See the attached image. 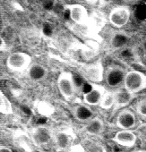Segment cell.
Masks as SVG:
<instances>
[{
  "instance_id": "ba28073f",
  "label": "cell",
  "mask_w": 146,
  "mask_h": 152,
  "mask_svg": "<svg viewBox=\"0 0 146 152\" xmlns=\"http://www.w3.org/2000/svg\"><path fill=\"white\" fill-rule=\"evenodd\" d=\"M113 141L118 145L126 147H132L136 143L137 136L131 130L121 129L115 133Z\"/></svg>"
},
{
  "instance_id": "4316f807",
  "label": "cell",
  "mask_w": 146,
  "mask_h": 152,
  "mask_svg": "<svg viewBox=\"0 0 146 152\" xmlns=\"http://www.w3.org/2000/svg\"><path fill=\"white\" fill-rule=\"evenodd\" d=\"M135 152H146V150H138V151H136Z\"/></svg>"
},
{
  "instance_id": "ac0fdd59",
  "label": "cell",
  "mask_w": 146,
  "mask_h": 152,
  "mask_svg": "<svg viewBox=\"0 0 146 152\" xmlns=\"http://www.w3.org/2000/svg\"><path fill=\"white\" fill-rule=\"evenodd\" d=\"M136 110L140 116L146 118V98L141 99L137 103Z\"/></svg>"
},
{
  "instance_id": "2e32d148",
  "label": "cell",
  "mask_w": 146,
  "mask_h": 152,
  "mask_svg": "<svg viewBox=\"0 0 146 152\" xmlns=\"http://www.w3.org/2000/svg\"><path fill=\"white\" fill-rule=\"evenodd\" d=\"M93 115L92 112L87 108L81 107L79 109L77 113L78 118L81 120L86 121L91 118Z\"/></svg>"
},
{
  "instance_id": "5bb4252c",
  "label": "cell",
  "mask_w": 146,
  "mask_h": 152,
  "mask_svg": "<svg viewBox=\"0 0 146 152\" xmlns=\"http://www.w3.org/2000/svg\"><path fill=\"white\" fill-rule=\"evenodd\" d=\"M89 77L92 81L100 82L103 79L104 70L101 64H96L90 67L88 71Z\"/></svg>"
},
{
  "instance_id": "8992f818",
  "label": "cell",
  "mask_w": 146,
  "mask_h": 152,
  "mask_svg": "<svg viewBox=\"0 0 146 152\" xmlns=\"http://www.w3.org/2000/svg\"><path fill=\"white\" fill-rule=\"evenodd\" d=\"M65 8L69 11L70 18L75 23L80 26L87 25L90 14L85 6L74 4L66 5Z\"/></svg>"
},
{
  "instance_id": "8fae6325",
  "label": "cell",
  "mask_w": 146,
  "mask_h": 152,
  "mask_svg": "<svg viewBox=\"0 0 146 152\" xmlns=\"http://www.w3.org/2000/svg\"><path fill=\"white\" fill-rule=\"evenodd\" d=\"M105 125L102 120L95 118L90 121L85 128V131L90 135L101 134L104 131Z\"/></svg>"
},
{
  "instance_id": "9a60e30c",
  "label": "cell",
  "mask_w": 146,
  "mask_h": 152,
  "mask_svg": "<svg viewBox=\"0 0 146 152\" xmlns=\"http://www.w3.org/2000/svg\"><path fill=\"white\" fill-rule=\"evenodd\" d=\"M115 104V91L106 92L100 103L101 108L104 110H110L114 107Z\"/></svg>"
},
{
  "instance_id": "cb8c5ba5",
  "label": "cell",
  "mask_w": 146,
  "mask_h": 152,
  "mask_svg": "<svg viewBox=\"0 0 146 152\" xmlns=\"http://www.w3.org/2000/svg\"><path fill=\"white\" fill-rule=\"evenodd\" d=\"M75 80L76 84L78 86H80V85H81V83H82V79L79 77H76L75 78Z\"/></svg>"
},
{
  "instance_id": "30bf717a",
  "label": "cell",
  "mask_w": 146,
  "mask_h": 152,
  "mask_svg": "<svg viewBox=\"0 0 146 152\" xmlns=\"http://www.w3.org/2000/svg\"><path fill=\"white\" fill-rule=\"evenodd\" d=\"M106 23V18L103 12L99 10L94 11L90 14L88 22L87 25L95 31L100 30Z\"/></svg>"
},
{
  "instance_id": "83f0119b",
  "label": "cell",
  "mask_w": 146,
  "mask_h": 152,
  "mask_svg": "<svg viewBox=\"0 0 146 152\" xmlns=\"http://www.w3.org/2000/svg\"></svg>"
},
{
  "instance_id": "9c48e42d",
  "label": "cell",
  "mask_w": 146,
  "mask_h": 152,
  "mask_svg": "<svg viewBox=\"0 0 146 152\" xmlns=\"http://www.w3.org/2000/svg\"><path fill=\"white\" fill-rule=\"evenodd\" d=\"M13 141L16 146L25 152H33L36 146L30 135L23 131H16L13 134Z\"/></svg>"
},
{
  "instance_id": "603a6c76",
  "label": "cell",
  "mask_w": 146,
  "mask_h": 152,
  "mask_svg": "<svg viewBox=\"0 0 146 152\" xmlns=\"http://www.w3.org/2000/svg\"><path fill=\"white\" fill-rule=\"evenodd\" d=\"M91 89H92V87H91V86L89 85H85L84 87H83V91L86 94L90 92Z\"/></svg>"
},
{
  "instance_id": "44dd1931",
  "label": "cell",
  "mask_w": 146,
  "mask_h": 152,
  "mask_svg": "<svg viewBox=\"0 0 146 152\" xmlns=\"http://www.w3.org/2000/svg\"><path fill=\"white\" fill-rule=\"evenodd\" d=\"M68 150V152H85L84 147L80 144H73Z\"/></svg>"
},
{
  "instance_id": "277c9868",
  "label": "cell",
  "mask_w": 146,
  "mask_h": 152,
  "mask_svg": "<svg viewBox=\"0 0 146 152\" xmlns=\"http://www.w3.org/2000/svg\"><path fill=\"white\" fill-rule=\"evenodd\" d=\"M77 136L70 129H65L59 131L54 137V142L56 148L59 151L69 150L73 145Z\"/></svg>"
},
{
  "instance_id": "d6986e66",
  "label": "cell",
  "mask_w": 146,
  "mask_h": 152,
  "mask_svg": "<svg viewBox=\"0 0 146 152\" xmlns=\"http://www.w3.org/2000/svg\"><path fill=\"white\" fill-rule=\"evenodd\" d=\"M127 42V39L125 36L123 35H116L113 38L112 44L115 48H120L125 44Z\"/></svg>"
},
{
  "instance_id": "7402d4cb",
  "label": "cell",
  "mask_w": 146,
  "mask_h": 152,
  "mask_svg": "<svg viewBox=\"0 0 146 152\" xmlns=\"http://www.w3.org/2000/svg\"><path fill=\"white\" fill-rule=\"evenodd\" d=\"M0 152H13L12 150L7 146L1 145L0 146Z\"/></svg>"
},
{
  "instance_id": "52a82bcc",
  "label": "cell",
  "mask_w": 146,
  "mask_h": 152,
  "mask_svg": "<svg viewBox=\"0 0 146 152\" xmlns=\"http://www.w3.org/2000/svg\"><path fill=\"white\" fill-rule=\"evenodd\" d=\"M30 136L35 145L40 147L48 145L52 140H54V136L51 131L43 127L34 129Z\"/></svg>"
},
{
  "instance_id": "5b68a950",
  "label": "cell",
  "mask_w": 146,
  "mask_h": 152,
  "mask_svg": "<svg viewBox=\"0 0 146 152\" xmlns=\"http://www.w3.org/2000/svg\"><path fill=\"white\" fill-rule=\"evenodd\" d=\"M115 123L117 126L121 129L131 130L136 126V117L130 109H123L117 114Z\"/></svg>"
},
{
  "instance_id": "d4e9b609",
  "label": "cell",
  "mask_w": 146,
  "mask_h": 152,
  "mask_svg": "<svg viewBox=\"0 0 146 152\" xmlns=\"http://www.w3.org/2000/svg\"><path fill=\"white\" fill-rule=\"evenodd\" d=\"M84 1L90 4H95L100 1V0H84Z\"/></svg>"
},
{
  "instance_id": "3957f363",
  "label": "cell",
  "mask_w": 146,
  "mask_h": 152,
  "mask_svg": "<svg viewBox=\"0 0 146 152\" xmlns=\"http://www.w3.org/2000/svg\"><path fill=\"white\" fill-rule=\"evenodd\" d=\"M127 72L121 66L118 65L109 66L105 74L106 83L109 87L117 88L123 86Z\"/></svg>"
},
{
  "instance_id": "4fadbf2b",
  "label": "cell",
  "mask_w": 146,
  "mask_h": 152,
  "mask_svg": "<svg viewBox=\"0 0 146 152\" xmlns=\"http://www.w3.org/2000/svg\"><path fill=\"white\" fill-rule=\"evenodd\" d=\"M115 104L114 106L116 107H123L128 105L133 97V94L128 93L124 89L123 90H116L115 91Z\"/></svg>"
},
{
  "instance_id": "484cf974",
  "label": "cell",
  "mask_w": 146,
  "mask_h": 152,
  "mask_svg": "<svg viewBox=\"0 0 146 152\" xmlns=\"http://www.w3.org/2000/svg\"><path fill=\"white\" fill-rule=\"evenodd\" d=\"M23 110L25 113H28V114L30 113V110H29L28 108H26V107H24V108H23Z\"/></svg>"
},
{
  "instance_id": "ffe728a7",
  "label": "cell",
  "mask_w": 146,
  "mask_h": 152,
  "mask_svg": "<svg viewBox=\"0 0 146 152\" xmlns=\"http://www.w3.org/2000/svg\"><path fill=\"white\" fill-rule=\"evenodd\" d=\"M44 74V71L43 69L38 67H35L31 70V75L34 78H37L41 77Z\"/></svg>"
},
{
  "instance_id": "6da1fadb",
  "label": "cell",
  "mask_w": 146,
  "mask_h": 152,
  "mask_svg": "<svg viewBox=\"0 0 146 152\" xmlns=\"http://www.w3.org/2000/svg\"><path fill=\"white\" fill-rule=\"evenodd\" d=\"M123 86L126 91L133 95L145 90L146 88V74L136 70L127 72Z\"/></svg>"
},
{
  "instance_id": "e0dca14e",
  "label": "cell",
  "mask_w": 146,
  "mask_h": 152,
  "mask_svg": "<svg viewBox=\"0 0 146 152\" xmlns=\"http://www.w3.org/2000/svg\"><path fill=\"white\" fill-rule=\"evenodd\" d=\"M111 4L115 6L129 7L138 2L139 0H107Z\"/></svg>"
},
{
  "instance_id": "7c38bea8",
  "label": "cell",
  "mask_w": 146,
  "mask_h": 152,
  "mask_svg": "<svg viewBox=\"0 0 146 152\" xmlns=\"http://www.w3.org/2000/svg\"><path fill=\"white\" fill-rule=\"evenodd\" d=\"M106 91L103 86L97 87L91 91L87 93L86 101L90 104H96L100 103Z\"/></svg>"
},
{
  "instance_id": "7a4b0ae2",
  "label": "cell",
  "mask_w": 146,
  "mask_h": 152,
  "mask_svg": "<svg viewBox=\"0 0 146 152\" xmlns=\"http://www.w3.org/2000/svg\"><path fill=\"white\" fill-rule=\"evenodd\" d=\"M131 17V12L128 7L115 6L109 12L108 21L114 27L121 28L128 23Z\"/></svg>"
}]
</instances>
